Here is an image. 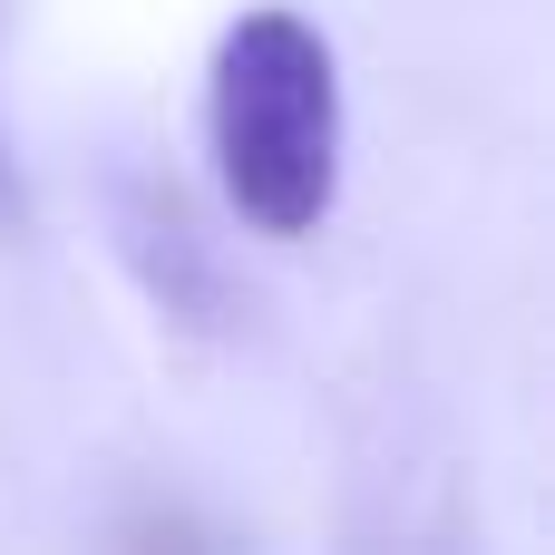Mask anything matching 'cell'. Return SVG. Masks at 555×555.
<instances>
[{
	"mask_svg": "<svg viewBox=\"0 0 555 555\" xmlns=\"http://www.w3.org/2000/svg\"><path fill=\"white\" fill-rule=\"evenodd\" d=\"M0 224H20V176H10V146H0Z\"/></svg>",
	"mask_w": 555,
	"mask_h": 555,
	"instance_id": "cell-2",
	"label": "cell"
},
{
	"mask_svg": "<svg viewBox=\"0 0 555 555\" xmlns=\"http://www.w3.org/2000/svg\"><path fill=\"white\" fill-rule=\"evenodd\" d=\"M205 137H215V185L254 234H273V244L312 234L341 195V59H332V39L283 0L244 10L205 68Z\"/></svg>",
	"mask_w": 555,
	"mask_h": 555,
	"instance_id": "cell-1",
	"label": "cell"
}]
</instances>
